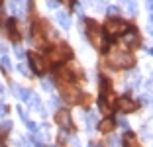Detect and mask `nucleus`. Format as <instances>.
<instances>
[{
	"label": "nucleus",
	"instance_id": "f257e3e1",
	"mask_svg": "<svg viewBox=\"0 0 153 147\" xmlns=\"http://www.w3.org/2000/svg\"><path fill=\"white\" fill-rule=\"evenodd\" d=\"M88 37H90L92 45H94L98 51L106 53V49H108V39H106V36H104L102 27H100L98 24H94L92 20L88 22Z\"/></svg>",
	"mask_w": 153,
	"mask_h": 147
},
{
	"label": "nucleus",
	"instance_id": "f03ea898",
	"mask_svg": "<svg viewBox=\"0 0 153 147\" xmlns=\"http://www.w3.org/2000/svg\"><path fill=\"white\" fill-rule=\"evenodd\" d=\"M108 63L114 69H131L135 65V59L131 57L130 53H126V51L116 49V51H112V53L108 55Z\"/></svg>",
	"mask_w": 153,
	"mask_h": 147
},
{
	"label": "nucleus",
	"instance_id": "7ed1b4c3",
	"mask_svg": "<svg viewBox=\"0 0 153 147\" xmlns=\"http://www.w3.org/2000/svg\"><path fill=\"white\" fill-rule=\"evenodd\" d=\"M67 59H71V47H69V45H65V43L55 45V47L49 51V61L55 63V65L65 63Z\"/></svg>",
	"mask_w": 153,
	"mask_h": 147
},
{
	"label": "nucleus",
	"instance_id": "20e7f679",
	"mask_svg": "<svg viewBox=\"0 0 153 147\" xmlns=\"http://www.w3.org/2000/svg\"><path fill=\"white\" fill-rule=\"evenodd\" d=\"M81 90L76 88L75 85H65L63 88H61V98H63L65 102H81Z\"/></svg>",
	"mask_w": 153,
	"mask_h": 147
},
{
	"label": "nucleus",
	"instance_id": "39448f33",
	"mask_svg": "<svg viewBox=\"0 0 153 147\" xmlns=\"http://www.w3.org/2000/svg\"><path fill=\"white\" fill-rule=\"evenodd\" d=\"M55 122H57L65 131L73 129V118H71V114H69L67 110H57L55 112Z\"/></svg>",
	"mask_w": 153,
	"mask_h": 147
},
{
	"label": "nucleus",
	"instance_id": "423d86ee",
	"mask_svg": "<svg viewBox=\"0 0 153 147\" xmlns=\"http://www.w3.org/2000/svg\"><path fill=\"white\" fill-rule=\"evenodd\" d=\"M116 104H118V108H120L124 114H131V112L137 110V102H135V100H131V98H128V96L118 98Z\"/></svg>",
	"mask_w": 153,
	"mask_h": 147
},
{
	"label": "nucleus",
	"instance_id": "0eeeda50",
	"mask_svg": "<svg viewBox=\"0 0 153 147\" xmlns=\"http://www.w3.org/2000/svg\"><path fill=\"white\" fill-rule=\"evenodd\" d=\"M126 27H128L126 22L112 18V20H108V22H106V33H108V36H116V33H122Z\"/></svg>",
	"mask_w": 153,
	"mask_h": 147
},
{
	"label": "nucleus",
	"instance_id": "6e6552de",
	"mask_svg": "<svg viewBox=\"0 0 153 147\" xmlns=\"http://www.w3.org/2000/svg\"><path fill=\"white\" fill-rule=\"evenodd\" d=\"M122 41H124L126 47H137V45H140V33H137L134 27H128L126 36L122 37Z\"/></svg>",
	"mask_w": 153,
	"mask_h": 147
},
{
	"label": "nucleus",
	"instance_id": "1a4fd4ad",
	"mask_svg": "<svg viewBox=\"0 0 153 147\" xmlns=\"http://www.w3.org/2000/svg\"><path fill=\"white\" fill-rule=\"evenodd\" d=\"M27 59H30V63H32V69H33V71H36L37 75H43V71H45L43 59H41L37 53H27Z\"/></svg>",
	"mask_w": 153,
	"mask_h": 147
},
{
	"label": "nucleus",
	"instance_id": "9d476101",
	"mask_svg": "<svg viewBox=\"0 0 153 147\" xmlns=\"http://www.w3.org/2000/svg\"><path fill=\"white\" fill-rule=\"evenodd\" d=\"M140 80H141L140 73H137V71H131L130 75H128V79H126V88H135V86L140 85Z\"/></svg>",
	"mask_w": 153,
	"mask_h": 147
},
{
	"label": "nucleus",
	"instance_id": "9b49d317",
	"mask_svg": "<svg viewBox=\"0 0 153 147\" xmlns=\"http://www.w3.org/2000/svg\"><path fill=\"white\" fill-rule=\"evenodd\" d=\"M122 8L128 16H135L137 14V6H135V0H122Z\"/></svg>",
	"mask_w": 153,
	"mask_h": 147
},
{
	"label": "nucleus",
	"instance_id": "f8f14e48",
	"mask_svg": "<svg viewBox=\"0 0 153 147\" xmlns=\"http://www.w3.org/2000/svg\"><path fill=\"white\" fill-rule=\"evenodd\" d=\"M55 20H57V24H59L61 27H63V30H69V27H71V18H69V16H67L65 12H57Z\"/></svg>",
	"mask_w": 153,
	"mask_h": 147
},
{
	"label": "nucleus",
	"instance_id": "ddd939ff",
	"mask_svg": "<svg viewBox=\"0 0 153 147\" xmlns=\"http://www.w3.org/2000/svg\"><path fill=\"white\" fill-rule=\"evenodd\" d=\"M12 92L16 94V96H18L20 100H24V102H27V98H30V94H32V92H30V90L22 88V86H20V85H14V86H12Z\"/></svg>",
	"mask_w": 153,
	"mask_h": 147
},
{
	"label": "nucleus",
	"instance_id": "4468645a",
	"mask_svg": "<svg viewBox=\"0 0 153 147\" xmlns=\"http://www.w3.org/2000/svg\"><path fill=\"white\" fill-rule=\"evenodd\" d=\"M27 102H30V106L32 108H36L37 112H41V114H43L45 116V110H43V106H41V102H39V96H37V94H30V100H27Z\"/></svg>",
	"mask_w": 153,
	"mask_h": 147
},
{
	"label": "nucleus",
	"instance_id": "2eb2a0df",
	"mask_svg": "<svg viewBox=\"0 0 153 147\" xmlns=\"http://www.w3.org/2000/svg\"><path fill=\"white\" fill-rule=\"evenodd\" d=\"M6 30H8V33H10L12 39H20V31H18V27H16V20H8Z\"/></svg>",
	"mask_w": 153,
	"mask_h": 147
},
{
	"label": "nucleus",
	"instance_id": "dca6fc26",
	"mask_svg": "<svg viewBox=\"0 0 153 147\" xmlns=\"http://www.w3.org/2000/svg\"><path fill=\"white\" fill-rule=\"evenodd\" d=\"M124 147H140L137 137H135L131 131H126V135H124Z\"/></svg>",
	"mask_w": 153,
	"mask_h": 147
},
{
	"label": "nucleus",
	"instance_id": "f3484780",
	"mask_svg": "<svg viewBox=\"0 0 153 147\" xmlns=\"http://www.w3.org/2000/svg\"><path fill=\"white\" fill-rule=\"evenodd\" d=\"M112 128H114V122L112 120H104V122H100V124H98V131H102V134H110Z\"/></svg>",
	"mask_w": 153,
	"mask_h": 147
},
{
	"label": "nucleus",
	"instance_id": "a211bd4d",
	"mask_svg": "<svg viewBox=\"0 0 153 147\" xmlns=\"http://www.w3.org/2000/svg\"><path fill=\"white\" fill-rule=\"evenodd\" d=\"M90 4L94 6V10L104 12V10H106V4H108V0H90Z\"/></svg>",
	"mask_w": 153,
	"mask_h": 147
},
{
	"label": "nucleus",
	"instance_id": "6ab92c4d",
	"mask_svg": "<svg viewBox=\"0 0 153 147\" xmlns=\"http://www.w3.org/2000/svg\"><path fill=\"white\" fill-rule=\"evenodd\" d=\"M85 122H86V125H88V128H94V125H96V116H94V112H86Z\"/></svg>",
	"mask_w": 153,
	"mask_h": 147
},
{
	"label": "nucleus",
	"instance_id": "aec40b11",
	"mask_svg": "<svg viewBox=\"0 0 153 147\" xmlns=\"http://www.w3.org/2000/svg\"><path fill=\"white\" fill-rule=\"evenodd\" d=\"M10 129H12V122L10 120H4L2 124H0V134H8Z\"/></svg>",
	"mask_w": 153,
	"mask_h": 147
},
{
	"label": "nucleus",
	"instance_id": "412c9836",
	"mask_svg": "<svg viewBox=\"0 0 153 147\" xmlns=\"http://www.w3.org/2000/svg\"><path fill=\"white\" fill-rule=\"evenodd\" d=\"M143 135H145V137H151V135H153V120L151 122H149V124L147 125H143Z\"/></svg>",
	"mask_w": 153,
	"mask_h": 147
},
{
	"label": "nucleus",
	"instance_id": "4be33fe9",
	"mask_svg": "<svg viewBox=\"0 0 153 147\" xmlns=\"http://www.w3.org/2000/svg\"><path fill=\"white\" fill-rule=\"evenodd\" d=\"M0 63H2V67H4V71H6V73L12 71V63H10V59H8V57H2V59H0Z\"/></svg>",
	"mask_w": 153,
	"mask_h": 147
},
{
	"label": "nucleus",
	"instance_id": "5701e85b",
	"mask_svg": "<svg viewBox=\"0 0 153 147\" xmlns=\"http://www.w3.org/2000/svg\"><path fill=\"white\" fill-rule=\"evenodd\" d=\"M104 12L108 14V16H116V14H120V8H118V6H106Z\"/></svg>",
	"mask_w": 153,
	"mask_h": 147
},
{
	"label": "nucleus",
	"instance_id": "b1692460",
	"mask_svg": "<svg viewBox=\"0 0 153 147\" xmlns=\"http://www.w3.org/2000/svg\"><path fill=\"white\" fill-rule=\"evenodd\" d=\"M41 86H43V90H53V80H51V79H45L43 82H41Z\"/></svg>",
	"mask_w": 153,
	"mask_h": 147
},
{
	"label": "nucleus",
	"instance_id": "393cba45",
	"mask_svg": "<svg viewBox=\"0 0 153 147\" xmlns=\"http://www.w3.org/2000/svg\"><path fill=\"white\" fill-rule=\"evenodd\" d=\"M18 71L22 73V75L30 76V67H26V63H20V65H18Z\"/></svg>",
	"mask_w": 153,
	"mask_h": 147
},
{
	"label": "nucleus",
	"instance_id": "a878e982",
	"mask_svg": "<svg viewBox=\"0 0 153 147\" xmlns=\"http://www.w3.org/2000/svg\"><path fill=\"white\" fill-rule=\"evenodd\" d=\"M26 125H27V129H30V131H33V134L37 131V124H36V122H32V120H26Z\"/></svg>",
	"mask_w": 153,
	"mask_h": 147
},
{
	"label": "nucleus",
	"instance_id": "bb28decb",
	"mask_svg": "<svg viewBox=\"0 0 153 147\" xmlns=\"http://www.w3.org/2000/svg\"><path fill=\"white\" fill-rule=\"evenodd\" d=\"M116 124L120 125L122 129H126V131H128V122H126V118H122V116H120V118L116 120Z\"/></svg>",
	"mask_w": 153,
	"mask_h": 147
},
{
	"label": "nucleus",
	"instance_id": "cd10ccee",
	"mask_svg": "<svg viewBox=\"0 0 153 147\" xmlns=\"http://www.w3.org/2000/svg\"><path fill=\"white\" fill-rule=\"evenodd\" d=\"M47 8L57 10V8H59V0H47Z\"/></svg>",
	"mask_w": 153,
	"mask_h": 147
},
{
	"label": "nucleus",
	"instance_id": "c85d7f7f",
	"mask_svg": "<svg viewBox=\"0 0 153 147\" xmlns=\"http://www.w3.org/2000/svg\"><path fill=\"white\" fill-rule=\"evenodd\" d=\"M6 112H8V108H6V104L2 102V100H0V120H2V118L6 116Z\"/></svg>",
	"mask_w": 153,
	"mask_h": 147
},
{
	"label": "nucleus",
	"instance_id": "c756f323",
	"mask_svg": "<svg viewBox=\"0 0 153 147\" xmlns=\"http://www.w3.org/2000/svg\"><path fill=\"white\" fill-rule=\"evenodd\" d=\"M73 10H76V12L81 14V16L85 14V8H82V4H79V2H75V4H73Z\"/></svg>",
	"mask_w": 153,
	"mask_h": 147
},
{
	"label": "nucleus",
	"instance_id": "7c9ffc66",
	"mask_svg": "<svg viewBox=\"0 0 153 147\" xmlns=\"http://www.w3.org/2000/svg\"><path fill=\"white\" fill-rule=\"evenodd\" d=\"M16 57H20V59L26 57V53H24V49H22V47H16Z\"/></svg>",
	"mask_w": 153,
	"mask_h": 147
},
{
	"label": "nucleus",
	"instance_id": "2f4dec72",
	"mask_svg": "<svg viewBox=\"0 0 153 147\" xmlns=\"http://www.w3.org/2000/svg\"><path fill=\"white\" fill-rule=\"evenodd\" d=\"M141 102H143V104H151V98L145 94V96H141Z\"/></svg>",
	"mask_w": 153,
	"mask_h": 147
},
{
	"label": "nucleus",
	"instance_id": "473e14b6",
	"mask_svg": "<svg viewBox=\"0 0 153 147\" xmlns=\"http://www.w3.org/2000/svg\"><path fill=\"white\" fill-rule=\"evenodd\" d=\"M51 106H53V108H57V110H59V98H53V100H51Z\"/></svg>",
	"mask_w": 153,
	"mask_h": 147
},
{
	"label": "nucleus",
	"instance_id": "72a5a7b5",
	"mask_svg": "<svg viewBox=\"0 0 153 147\" xmlns=\"http://www.w3.org/2000/svg\"><path fill=\"white\" fill-rule=\"evenodd\" d=\"M147 10L153 14V0H147Z\"/></svg>",
	"mask_w": 153,
	"mask_h": 147
},
{
	"label": "nucleus",
	"instance_id": "f704fd0d",
	"mask_svg": "<svg viewBox=\"0 0 153 147\" xmlns=\"http://www.w3.org/2000/svg\"><path fill=\"white\" fill-rule=\"evenodd\" d=\"M110 145H112V147H116V145H118V139H116V137H112V141H110Z\"/></svg>",
	"mask_w": 153,
	"mask_h": 147
},
{
	"label": "nucleus",
	"instance_id": "c9c22d12",
	"mask_svg": "<svg viewBox=\"0 0 153 147\" xmlns=\"http://www.w3.org/2000/svg\"><path fill=\"white\" fill-rule=\"evenodd\" d=\"M0 53H6V45L4 43H0Z\"/></svg>",
	"mask_w": 153,
	"mask_h": 147
},
{
	"label": "nucleus",
	"instance_id": "e433bc0d",
	"mask_svg": "<svg viewBox=\"0 0 153 147\" xmlns=\"http://www.w3.org/2000/svg\"><path fill=\"white\" fill-rule=\"evenodd\" d=\"M14 4H24V0H12Z\"/></svg>",
	"mask_w": 153,
	"mask_h": 147
},
{
	"label": "nucleus",
	"instance_id": "4c0bfd02",
	"mask_svg": "<svg viewBox=\"0 0 153 147\" xmlns=\"http://www.w3.org/2000/svg\"><path fill=\"white\" fill-rule=\"evenodd\" d=\"M18 147H27V145H26L24 141H18Z\"/></svg>",
	"mask_w": 153,
	"mask_h": 147
},
{
	"label": "nucleus",
	"instance_id": "58836bf2",
	"mask_svg": "<svg viewBox=\"0 0 153 147\" xmlns=\"http://www.w3.org/2000/svg\"><path fill=\"white\" fill-rule=\"evenodd\" d=\"M63 2L65 4H73V0H63Z\"/></svg>",
	"mask_w": 153,
	"mask_h": 147
},
{
	"label": "nucleus",
	"instance_id": "ea45409f",
	"mask_svg": "<svg viewBox=\"0 0 153 147\" xmlns=\"http://www.w3.org/2000/svg\"><path fill=\"white\" fill-rule=\"evenodd\" d=\"M88 147H96V143H90V145H88Z\"/></svg>",
	"mask_w": 153,
	"mask_h": 147
},
{
	"label": "nucleus",
	"instance_id": "a19ab883",
	"mask_svg": "<svg viewBox=\"0 0 153 147\" xmlns=\"http://www.w3.org/2000/svg\"><path fill=\"white\" fill-rule=\"evenodd\" d=\"M149 53H151V55H153V47H151V49H149Z\"/></svg>",
	"mask_w": 153,
	"mask_h": 147
},
{
	"label": "nucleus",
	"instance_id": "79ce46f5",
	"mask_svg": "<svg viewBox=\"0 0 153 147\" xmlns=\"http://www.w3.org/2000/svg\"><path fill=\"white\" fill-rule=\"evenodd\" d=\"M2 2H4V0H0V4H2Z\"/></svg>",
	"mask_w": 153,
	"mask_h": 147
}]
</instances>
